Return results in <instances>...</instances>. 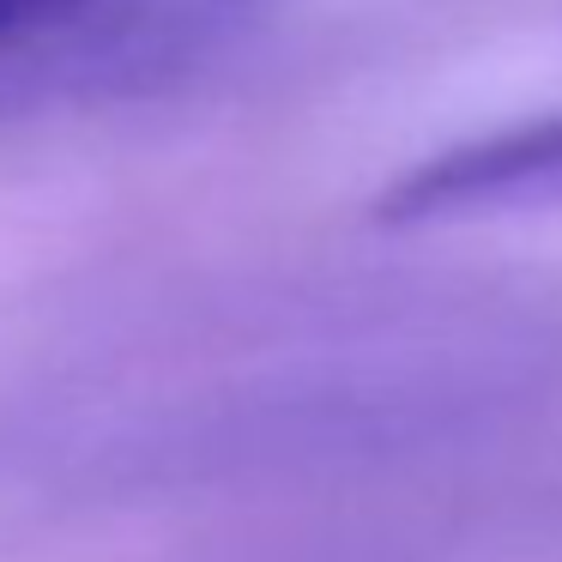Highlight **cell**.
Returning <instances> with one entry per match:
<instances>
[{
  "label": "cell",
  "mask_w": 562,
  "mask_h": 562,
  "mask_svg": "<svg viewBox=\"0 0 562 562\" xmlns=\"http://www.w3.org/2000/svg\"><path fill=\"white\" fill-rule=\"evenodd\" d=\"M544 212H562V115L460 139V146L412 164L375 200V218L393 231L544 218Z\"/></svg>",
  "instance_id": "1"
},
{
  "label": "cell",
  "mask_w": 562,
  "mask_h": 562,
  "mask_svg": "<svg viewBox=\"0 0 562 562\" xmlns=\"http://www.w3.org/2000/svg\"><path fill=\"white\" fill-rule=\"evenodd\" d=\"M98 7L103 0H0V55L25 49V43L74 25V19L98 13Z\"/></svg>",
  "instance_id": "2"
}]
</instances>
